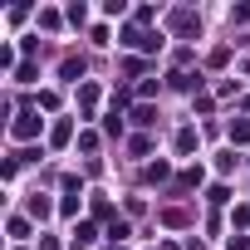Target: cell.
<instances>
[{
    "label": "cell",
    "mask_w": 250,
    "mask_h": 250,
    "mask_svg": "<svg viewBox=\"0 0 250 250\" xmlns=\"http://www.w3.org/2000/svg\"><path fill=\"white\" fill-rule=\"evenodd\" d=\"M10 133H15V138H35V133H40V118H35V113H20V123H15Z\"/></svg>",
    "instance_id": "obj_1"
}]
</instances>
